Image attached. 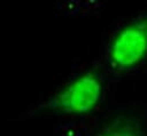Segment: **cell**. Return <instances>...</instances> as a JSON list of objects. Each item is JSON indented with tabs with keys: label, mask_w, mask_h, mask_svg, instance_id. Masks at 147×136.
<instances>
[{
	"label": "cell",
	"mask_w": 147,
	"mask_h": 136,
	"mask_svg": "<svg viewBox=\"0 0 147 136\" xmlns=\"http://www.w3.org/2000/svg\"><path fill=\"white\" fill-rule=\"evenodd\" d=\"M102 93L100 73L90 70L59 90L45 107L56 113L86 114L95 109Z\"/></svg>",
	"instance_id": "cell-1"
},
{
	"label": "cell",
	"mask_w": 147,
	"mask_h": 136,
	"mask_svg": "<svg viewBox=\"0 0 147 136\" xmlns=\"http://www.w3.org/2000/svg\"><path fill=\"white\" fill-rule=\"evenodd\" d=\"M147 55V14L124 26L113 39L109 61L118 71L140 63Z\"/></svg>",
	"instance_id": "cell-2"
},
{
	"label": "cell",
	"mask_w": 147,
	"mask_h": 136,
	"mask_svg": "<svg viewBox=\"0 0 147 136\" xmlns=\"http://www.w3.org/2000/svg\"><path fill=\"white\" fill-rule=\"evenodd\" d=\"M95 136H146V133L138 118L122 114L109 121Z\"/></svg>",
	"instance_id": "cell-3"
}]
</instances>
